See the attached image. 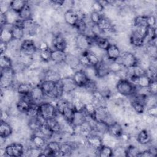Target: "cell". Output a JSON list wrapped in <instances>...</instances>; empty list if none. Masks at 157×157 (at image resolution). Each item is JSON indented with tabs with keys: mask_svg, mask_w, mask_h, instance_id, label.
<instances>
[{
	"mask_svg": "<svg viewBox=\"0 0 157 157\" xmlns=\"http://www.w3.org/2000/svg\"><path fill=\"white\" fill-rule=\"evenodd\" d=\"M12 25L10 24H7L6 26L1 28L0 36L1 42L8 44L13 39L11 31V28Z\"/></svg>",
	"mask_w": 157,
	"mask_h": 157,
	"instance_id": "cb8c5ba5",
	"label": "cell"
},
{
	"mask_svg": "<svg viewBox=\"0 0 157 157\" xmlns=\"http://www.w3.org/2000/svg\"><path fill=\"white\" fill-rule=\"evenodd\" d=\"M37 50V47L34 40L32 39H23L20 45V54L30 56L34 54V53Z\"/></svg>",
	"mask_w": 157,
	"mask_h": 157,
	"instance_id": "ba28073f",
	"label": "cell"
},
{
	"mask_svg": "<svg viewBox=\"0 0 157 157\" xmlns=\"http://www.w3.org/2000/svg\"><path fill=\"white\" fill-rule=\"evenodd\" d=\"M8 48V44L1 42L0 44V50H1V55H4L6 53Z\"/></svg>",
	"mask_w": 157,
	"mask_h": 157,
	"instance_id": "c3c4849f",
	"label": "cell"
},
{
	"mask_svg": "<svg viewBox=\"0 0 157 157\" xmlns=\"http://www.w3.org/2000/svg\"><path fill=\"white\" fill-rule=\"evenodd\" d=\"M126 147L121 145H117L113 148V156H125Z\"/></svg>",
	"mask_w": 157,
	"mask_h": 157,
	"instance_id": "b9f144b4",
	"label": "cell"
},
{
	"mask_svg": "<svg viewBox=\"0 0 157 157\" xmlns=\"http://www.w3.org/2000/svg\"><path fill=\"white\" fill-rule=\"evenodd\" d=\"M15 72L12 67L1 69L0 86L1 90L12 88L15 81Z\"/></svg>",
	"mask_w": 157,
	"mask_h": 157,
	"instance_id": "277c9868",
	"label": "cell"
},
{
	"mask_svg": "<svg viewBox=\"0 0 157 157\" xmlns=\"http://www.w3.org/2000/svg\"><path fill=\"white\" fill-rule=\"evenodd\" d=\"M75 44L76 48L82 53L88 50L91 45L90 37L84 34H77L76 35Z\"/></svg>",
	"mask_w": 157,
	"mask_h": 157,
	"instance_id": "30bf717a",
	"label": "cell"
},
{
	"mask_svg": "<svg viewBox=\"0 0 157 157\" xmlns=\"http://www.w3.org/2000/svg\"><path fill=\"white\" fill-rule=\"evenodd\" d=\"M85 53H86V57H87V58H88L89 64H90V65H91V66H96L99 63V62L100 60H101L96 55H94V54L92 52H90L89 50L86 51V52H85Z\"/></svg>",
	"mask_w": 157,
	"mask_h": 157,
	"instance_id": "f35d334b",
	"label": "cell"
},
{
	"mask_svg": "<svg viewBox=\"0 0 157 157\" xmlns=\"http://www.w3.org/2000/svg\"><path fill=\"white\" fill-rule=\"evenodd\" d=\"M64 23L71 27H74L78 21V15L74 9H70L63 13Z\"/></svg>",
	"mask_w": 157,
	"mask_h": 157,
	"instance_id": "d6986e66",
	"label": "cell"
},
{
	"mask_svg": "<svg viewBox=\"0 0 157 157\" xmlns=\"http://www.w3.org/2000/svg\"><path fill=\"white\" fill-rule=\"evenodd\" d=\"M116 61L125 68L132 67L138 64V58L134 53L129 51H121L120 56Z\"/></svg>",
	"mask_w": 157,
	"mask_h": 157,
	"instance_id": "5b68a950",
	"label": "cell"
},
{
	"mask_svg": "<svg viewBox=\"0 0 157 157\" xmlns=\"http://www.w3.org/2000/svg\"><path fill=\"white\" fill-rule=\"evenodd\" d=\"M13 60L9 56L4 54L1 55L0 57V67L1 69L12 67Z\"/></svg>",
	"mask_w": 157,
	"mask_h": 157,
	"instance_id": "1f68e13d",
	"label": "cell"
},
{
	"mask_svg": "<svg viewBox=\"0 0 157 157\" xmlns=\"http://www.w3.org/2000/svg\"><path fill=\"white\" fill-rule=\"evenodd\" d=\"M33 134H37L41 135L47 140V139H52L54 133L45 123L41 125L40 129L38 132L36 133H33Z\"/></svg>",
	"mask_w": 157,
	"mask_h": 157,
	"instance_id": "4dcf8cb0",
	"label": "cell"
},
{
	"mask_svg": "<svg viewBox=\"0 0 157 157\" xmlns=\"http://www.w3.org/2000/svg\"><path fill=\"white\" fill-rule=\"evenodd\" d=\"M97 155L100 157H110L113 156V148L108 145H102L98 150Z\"/></svg>",
	"mask_w": 157,
	"mask_h": 157,
	"instance_id": "836d02e7",
	"label": "cell"
},
{
	"mask_svg": "<svg viewBox=\"0 0 157 157\" xmlns=\"http://www.w3.org/2000/svg\"><path fill=\"white\" fill-rule=\"evenodd\" d=\"M11 31L13 40L21 41L25 36L24 29L22 25L15 24L12 26Z\"/></svg>",
	"mask_w": 157,
	"mask_h": 157,
	"instance_id": "484cf974",
	"label": "cell"
},
{
	"mask_svg": "<svg viewBox=\"0 0 157 157\" xmlns=\"http://www.w3.org/2000/svg\"><path fill=\"white\" fill-rule=\"evenodd\" d=\"M53 49L48 48L47 49L40 51V55L42 61L43 62H50L51 59V53Z\"/></svg>",
	"mask_w": 157,
	"mask_h": 157,
	"instance_id": "ab89813d",
	"label": "cell"
},
{
	"mask_svg": "<svg viewBox=\"0 0 157 157\" xmlns=\"http://www.w3.org/2000/svg\"><path fill=\"white\" fill-rule=\"evenodd\" d=\"M92 11L96 12L99 13H104V7L102 5V4L99 1H93L92 2L91 6Z\"/></svg>",
	"mask_w": 157,
	"mask_h": 157,
	"instance_id": "60d3db41",
	"label": "cell"
},
{
	"mask_svg": "<svg viewBox=\"0 0 157 157\" xmlns=\"http://www.w3.org/2000/svg\"><path fill=\"white\" fill-rule=\"evenodd\" d=\"M20 19L22 21H25L33 18V10L32 7L29 2L28 4L18 13Z\"/></svg>",
	"mask_w": 157,
	"mask_h": 157,
	"instance_id": "4316f807",
	"label": "cell"
},
{
	"mask_svg": "<svg viewBox=\"0 0 157 157\" xmlns=\"http://www.w3.org/2000/svg\"><path fill=\"white\" fill-rule=\"evenodd\" d=\"M57 113L56 105L51 101H44L39 104V115L44 120L55 118Z\"/></svg>",
	"mask_w": 157,
	"mask_h": 157,
	"instance_id": "3957f363",
	"label": "cell"
},
{
	"mask_svg": "<svg viewBox=\"0 0 157 157\" xmlns=\"http://www.w3.org/2000/svg\"><path fill=\"white\" fill-rule=\"evenodd\" d=\"M5 155L7 156L19 157L25 154V147L22 143L13 142L4 147Z\"/></svg>",
	"mask_w": 157,
	"mask_h": 157,
	"instance_id": "52a82bcc",
	"label": "cell"
},
{
	"mask_svg": "<svg viewBox=\"0 0 157 157\" xmlns=\"http://www.w3.org/2000/svg\"><path fill=\"white\" fill-rule=\"evenodd\" d=\"M150 94L156 95L157 93V82L156 80H152L148 87Z\"/></svg>",
	"mask_w": 157,
	"mask_h": 157,
	"instance_id": "f6af8a7d",
	"label": "cell"
},
{
	"mask_svg": "<svg viewBox=\"0 0 157 157\" xmlns=\"http://www.w3.org/2000/svg\"><path fill=\"white\" fill-rule=\"evenodd\" d=\"M136 141L142 145H147L150 144L153 139L149 130L146 128L140 129L136 135Z\"/></svg>",
	"mask_w": 157,
	"mask_h": 157,
	"instance_id": "5bb4252c",
	"label": "cell"
},
{
	"mask_svg": "<svg viewBox=\"0 0 157 157\" xmlns=\"http://www.w3.org/2000/svg\"><path fill=\"white\" fill-rule=\"evenodd\" d=\"M67 53L65 51L53 49L50 61L55 64H61L65 62Z\"/></svg>",
	"mask_w": 157,
	"mask_h": 157,
	"instance_id": "603a6c76",
	"label": "cell"
},
{
	"mask_svg": "<svg viewBox=\"0 0 157 157\" xmlns=\"http://www.w3.org/2000/svg\"><path fill=\"white\" fill-rule=\"evenodd\" d=\"M144 113L152 117H156L157 115V106L154 105L145 108Z\"/></svg>",
	"mask_w": 157,
	"mask_h": 157,
	"instance_id": "ee69618b",
	"label": "cell"
},
{
	"mask_svg": "<svg viewBox=\"0 0 157 157\" xmlns=\"http://www.w3.org/2000/svg\"><path fill=\"white\" fill-rule=\"evenodd\" d=\"M107 132L113 137L118 139L123 134L124 130L121 124L119 121H115L108 126Z\"/></svg>",
	"mask_w": 157,
	"mask_h": 157,
	"instance_id": "44dd1931",
	"label": "cell"
},
{
	"mask_svg": "<svg viewBox=\"0 0 157 157\" xmlns=\"http://www.w3.org/2000/svg\"><path fill=\"white\" fill-rule=\"evenodd\" d=\"M64 63L74 71L81 70L83 68V66L80 63L79 56L75 54L67 53Z\"/></svg>",
	"mask_w": 157,
	"mask_h": 157,
	"instance_id": "7c38bea8",
	"label": "cell"
},
{
	"mask_svg": "<svg viewBox=\"0 0 157 157\" xmlns=\"http://www.w3.org/2000/svg\"><path fill=\"white\" fill-rule=\"evenodd\" d=\"M34 85L29 82H25L18 83L16 87V92L18 95H26L29 94Z\"/></svg>",
	"mask_w": 157,
	"mask_h": 157,
	"instance_id": "d4e9b609",
	"label": "cell"
},
{
	"mask_svg": "<svg viewBox=\"0 0 157 157\" xmlns=\"http://www.w3.org/2000/svg\"><path fill=\"white\" fill-rule=\"evenodd\" d=\"M29 147H36L40 149H44L47 145V139L41 135L37 134H32L29 137Z\"/></svg>",
	"mask_w": 157,
	"mask_h": 157,
	"instance_id": "4fadbf2b",
	"label": "cell"
},
{
	"mask_svg": "<svg viewBox=\"0 0 157 157\" xmlns=\"http://www.w3.org/2000/svg\"><path fill=\"white\" fill-rule=\"evenodd\" d=\"M121 50L115 44L111 43L105 50V56L110 61H116L120 56Z\"/></svg>",
	"mask_w": 157,
	"mask_h": 157,
	"instance_id": "e0dca14e",
	"label": "cell"
},
{
	"mask_svg": "<svg viewBox=\"0 0 157 157\" xmlns=\"http://www.w3.org/2000/svg\"><path fill=\"white\" fill-rule=\"evenodd\" d=\"M22 27L24 29L25 36H28L29 37H34L40 34V26L33 18L23 21Z\"/></svg>",
	"mask_w": 157,
	"mask_h": 157,
	"instance_id": "8992f818",
	"label": "cell"
},
{
	"mask_svg": "<svg viewBox=\"0 0 157 157\" xmlns=\"http://www.w3.org/2000/svg\"><path fill=\"white\" fill-rule=\"evenodd\" d=\"M87 117L88 115L84 110L82 111H75L71 123L73 126H80L86 121Z\"/></svg>",
	"mask_w": 157,
	"mask_h": 157,
	"instance_id": "7402d4cb",
	"label": "cell"
},
{
	"mask_svg": "<svg viewBox=\"0 0 157 157\" xmlns=\"http://www.w3.org/2000/svg\"><path fill=\"white\" fill-rule=\"evenodd\" d=\"M45 124L50 128L54 134L61 132V124L56 118H53L46 120Z\"/></svg>",
	"mask_w": 157,
	"mask_h": 157,
	"instance_id": "f546056e",
	"label": "cell"
},
{
	"mask_svg": "<svg viewBox=\"0 0 157 157\" xmlns=\"http://www.w3.org/2000/svg\"><path fill=\"white\" fill-rule=\"evenodd\" d=\"M29 95L34 103L39 104L44 101L45 98V94L40 86V85L33 86Z\"/></svg>",
	"mask_w": 157,
	"mask_h": 157,
	"instance_id": "2e32d148",
	"label": "cell"
},
{
	"mask_svg": "<svg viewBox=\"0 0 157 157\" xmlns=\"http://www.w3.org/2000/svg\"><path fill=\"white\" fill-rule=\"evenodd\" d=\"M71 102L75 111H82L84 110L85 104L80 98L73 96Z\"/></svg>",
	"mask_w": 157,
	"mask_h": 157,
	"instance_id": "74e56055",
	"label": "cell"
},
{
	"mask_svg": "<svg viewBox=\"0 0 157 157\" xmlns=\"http://www.w3.org/2000/svg\"><path fill=\"white\" fill-rule=\"evenodd\" d=\"M0 23H1V28L4 27L7 24V17L6 15V13H1L0 15Z\"/></svg>",
	"mask_w": 157,
	"mask_h": 157,
	"instance_id": "7dc6e473",
	"label": "cell"
},
{
	"mask_svg": "<svg viewBox=\"0 0 157 157\" xmlns=\"http://www.w3.org/2000/svg\"><path fill=\"white\" fill-rule=\"evenodd\" d=\"M124 67L120 63L117 61H109V69L110 73L117 74L123 70Z\"/></svg>",
	"mask_w": 157,
	"mask_h": 157,
	"instance_id": "8d00e7d4",
	"label": "cell"
},
{
	"mask_svg": "<svg viewBox=\"0 0 157 157\" xmlns=\"http://www.w3.org/2000/svg\"><path fill=\"white\" fill-rule=\"evenodd\" d=\"M72 77L78 88H83L90 80L83 69L75 71Z\"/></svg>",
	"mask_w": 157,
	"mask_h": 157,
	"instance_id": "ac0fdd59",
	"label": "cell"
},
{
	"mask_svg": "<svg viewBox=\"0 0 157 157\" xmlns=\"http://www.w3.org/2000/svg\"><path fill=\"white\" fill-rule=\"evenodd\" d=\"M86 145L89 148L94 150L96 153H98V150L103 145L102 137L97 134L91 132L86 137Z\"/></svg>",
	"mask_w": 157,
	"mask_h": 157,
	"instance_id": "9c48e42d",
	"label": "cell"
},
{
	"mask_svg": "<svg viewBox=\"0 0 157 157\" xmlns=\"http://www.w3.org/2000/svg\"><path fill=\"white\" fill-rule=\"evenodd\" d=\"M91 118L96 122L104 123L108 126L116 121L115 117L107 106H101L96 107Z\"/></svg>",
	"mask_w": 157,
	"mask_h": 157,
	"instance_id": "6da1fadb",
	"label": "cell"
},
{
	"mask_svg": "<svg viewBox=\"0 0 157 157\" xmlns=\"http://www.w3.org/2000/svg\"><path fill=\"white\" fill-rule=\"evenodd\" d=\"M67 48V42L63 33L55 34L53 42L52 49L59 50L62 51H66Z\"/></svg>",
	"mask_w": 157,
	"mask_h": 157,
	"instance_id": "9a60e30c",
	"label": "cell"
},
{
	"mask_svg": "<svg viewBox=\"0 0 157 157\" xmlns=\"http://www.w3.org/2000/svg\"><path fill=\"white\" fill-rule=\"evenodd\" d=\"M94 44H96L102 50L105 51L111 42L109 38L104 36H95L94 39Z\"/></svg>",
	"mask_w": 157,
	"mask_h": 157,
	"instance_id": "83f0119b",
	"label": "cell"
},
{
	"mask_svg": "<svg viewBox=\"0 0 157 157\" xmlns=\"http://www.w3.org/2000/svg\"><path fill=\"white\" fill-rule=\"evenodd\" d=\"M13 132V129L10 123L7 121L1 120L0 124V137L1 139H5L10 137Z\"/></svg>",
	"mask_w": 157,
	"mask_h": 157,
	"instance_id": "ffe728a7",
	"label": "cell"
},
{
	"mask_svg": "<svg viewBox=\"0 0 157 157\" xmlns=\"http://www.w3.org/2000/svg\"><path fill=\"white\" fill-rule=\"evenodd\" d=\"M83 71L86 75L87 77L91 80L95 81L98 77H97V74H96V70L94 66L89 65L83 67Z\"/></svg>",
	"mask_w": 157,
	"mask_h": 157,
	"instance_id": "d6a6232c",
	"label": "cell"
},
{
	"mask_svg": "<svg viewBox=\"0 0 157 157\" xmlns=\"http://www.w3.org/2000/svg\"><path fill=\"white\" fill-rule=\"evenodd\" d=\"M104 13H99L92 11L90 13V18L92 24L97 25L100 21V20L101 19Z\"/></svg>",
	"mask_w": 157,
	"mask_h": 157,
	"instance_id": "7bdbcfd3",
	"label": "cell"
},
{
	"mask_svg": "<svg viewBox=\"0 0 157 157\" xmlns=\"http://www.w3.org/2000/svg\"><path fill=\"white\" fill-rule=\"evenodd\" d=\"M28 3V1L23 0H15L11 1L9 2L10 9L13 11L19 13Z\"/></svg>",
	"mask_w": 157,
	"mask_h": 157,
	"instance_id": "f1b7e54d",
	"label": "cell"
},
{
	"mask_svg": "<svg viewBox=\"0 0 157 157\" xmlns=\"http://www.w3.org/2000/svg\"><path fill=\"white\" fill-rule=\"evenodd\" d=\"M137 86L128 79H119L116 83L115 90L118 94L124 97H131L136 93Z\"/></svg>",
	"mask_w": 157,
	"mask_h": 157,
	"instance_id": "7a4b0ae2",
	"label": "cell"
},
{
	"mask_svg": "<svg viewBox=\"0 0 157 157\" xmlns=\"http://www.w3.org/2000/svg\"><path fill=\"white\" fill-rule=\"evenodd\" d=\"M59 82L63 93H72L78 88L72 77H63L59 80Z\"/></svg>",
	"mask_w": 157,
	"mask_h": 157,
	"instance_id": "8fae6325",
	"label": "cell"
},
{
	"mask_svg": "<svg viewBox=\"0 0 157 157\" xmlns=\"http://www.w3.org/2000/svg\"><path fill=\"white\" fill-rule=\"evenodd\" d=\"M140 150L137 146L131 144L129 145L126 147V152H125V156L129 157H134L138 156Z\"/></svg>",
	"mask_w": 157,
	"mask_h": 157,
	"instance_id": "d590c367",
	"label": "cell"
},
{
	"mask_svg": "<svg viewBox=\"0 0 157 157\" xmlns=\"http://www.w3.org/2000/svg\"><path fill=\"white\" fill-rule=\"evenodd\" d=\"M6 13L7 20V24L10 25H14L17 23L18 20H20L18 13L15 12L13 11L11 9H9Z\"/></svg>",
	"mask_w": 157,
	"mask_h": 157,
	"instance_id": "e575fe53",
	"label": "cell"
},
{
	"mask_svg": "<svg viewBox=\"0 0 157 157\" xmlns=\"http://www.w3.org/2000/svg\"><path fill=\"white\" fill-rule=\"evenodd\" d=\"M138 156L141 157H154L155 156V155L152 153V151L149 149L147 148L146 150H144L143 151H140Z\"/></svg>",
	"mask_w": 157,
	"mask_h": 157,
	"instance_id": "bcb514c9",
	"label": "cell"
}]
</instances>
